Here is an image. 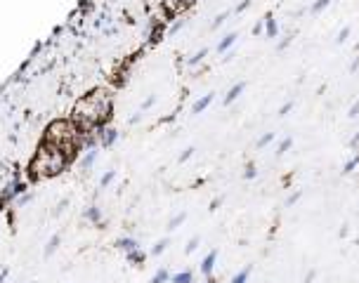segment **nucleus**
Returning <instances> with one entry per match:
<instances>
[{"instance_id":"16","label":"nucleus","mask_w":359,"mask_h":283,"mask_svg":"<svg viewBox=\"0 0 359 283\" xmlns=\"http://www.w3.org/2000/svg\"><path fill=\"white\" fill-rule=\"evenodd\" d=\"M85 217H87V220H90L93 224H102V210H100L97 206H90V208H87V210H85Z\"/></svg>"},{"instance_id":"13","label":"nucleus","mask_w":359,"mask_h":283,"mask_svg":"<svg viewBox=\"0 0 359 283\" xmlns=\"http://www.w3.org/2000/svg\"><path fill=\"white\" fill-rule=\"evenodd\" d=\"M168 245H170V238H168V236L161 238V241H156V243H154V248H151V255H154V257L163 255L165 250H168Z\"/></svg>"},{"instance_id":"43","label":"nucleus","mask_w":359,"mask_h":283,"mask_svg":"<svg viewBox=\"0 0 359 283\" xmlns=\"http://www.w3.org/2000/svg\"><path fill=\"white\" fill-rule=\"evenodd\" d=\"M66 206H69V199H62V201H59V206H57V213H62Z\"/></svg>"},{"instance_id":"33","label":"nucleus","mask_w":359,"mask_h":283,"mask_svg":"<svg viewBox=\"0 0 359 283\" xmlns=\"http://www.w3.org/2000/svg\"><path fill=\"white\" fill-rule=\"evenodd\" d=\"M262 33H265V19H260V22L253 26V36H255V38H260Z\"/></svg>"},{"instance_id":"36","label":"nucleus","mask_w":359,"mask_h":283,"mask_svg":"<svg viewBox=\"0 0 359 283\" xmlns=\"http://www.w3.org/2000/svg\"><path fill=\"white\" fill-rule=\"evenodd\" d=\"M347 116H350V118H359V100L350 107V114H347Z\"/></svg>"},{"instance_id":"30","label":"nucleus","mask_w":359,"mask_h":283,"mask_svg":"<svg viewBox=\"0 0 359 283\" xmlns=\"http://www.w3.org/2000/svg\"><path fill=\"white\" fill-rule=\"evenodd\" d=\"M154 104H156V95H149L147 100H144V102H142V104H140V111H142V114H144V111H147V109H151V107H154Z\"/></svg>"},{"instance_id":"26","label":"nucleus","mask_w":359,"mask_h":283,"mask_svg":"<svg viewBox=\"0 0 359 283\" xmlns=\"http://www.w3.org/2000/svg\"><path fill=\"white\" fill-rule=\"evenodd\" d=\"M255 177H258V168H255V163H248V165H246V172H243V179H255Z\"/></svg>"},{"instance_id":"10","label":"nucleus","mask_w":359,"mask_h":283,"mask_svg":"<svg viewBox=\"0 0 359 283\" xmlns=\"http://www.w3.org/2000/svg\"><path fill=\"white\" fill-rule=\"evenodd\" d=\"M236 38H239L236 33H227L225 38L218 43V54H227V52H229V50H232V45L236 43Z\"/></svg>"},{"instance_id":"38","label":"nucleus","mask_w":359,"mask_h":283,"mask_svg":"<svg viewBox=\"0 0 359 283\" xmlns=\"http://www.w3.org/2000/svg\"><path fill=\"white\" fill-rule=\"evenodd\" d=\"M357 146H359V130L354 132V137L350 139V149H357Z\"/></svg>"},{"instance_id":"5","label":"nucleus","mask_w":359,"mask_h":283,"mask_svg":"<svg viewBox=\"0 0 359 283\" xmlns=\"http://www.w3.org/2000/svg\"><path fill=\"white\" fill-rule=\"evenodd\" d=\"M215 262H218V250H211V253L206 255L201 260V274L206 278H211L213 276V269H215Z\"/></svg>"},{"instance_id":"25","label":"nucleus","mask_w":359,"mask_h":283,"mask_svg":"<svg viewBox=\"0 0 359 283\" xmlns=\"http://www.w3.org/2000/svg\"><path fill=\"white\" fill-rule=\"evenodd\" d=\"M350 33H352V29H350V26H343V29L338 31V36H336V43H338V45H343L345 40L350 38Z\"/></svg>"},{"instance_id":"23","label":"nucleus","mask_w":359,"mask_h":283,"mask_svg":"<svg viewBox=\"0 0 359 283\" xmlns=\"http://www.w3.org/2000/svg\"><path fill=\"white\" fill-rule=\"evenodd\" d=\"M199 243H201V236H192L187 241V245H185V255H192L199 248Z\"/></svg>"},{"instance_id":"14","label":"nucleus","mask_w":359,"mask_h":283,"mask_svg":"<svg viewBox=\"0 0 359 283\" xmlns=\"http://www.w3.org/2000/svg\"><path fill=\"white\" fill-rule=\"evenodd\" d=\"M185 220H187V213H177V215H172V217H170V222H168V231L180 229V227L185 224Z\"/></svg>"},{"instance_id":"19","label":"nucleus","mask_w":359,"mask_h":283,"mask_svg":"<svg viewBox=\"0 0 359 283\" xmlns=\"http://www.w3.org/2000/svg\"><path fill=\"white\" fill-rule=\"evenodd\" d=\"M95 158H97V149H90V151L83 156V161H80V168H83V170H90V165L95 163Z\"/></svg>"},{"instance_id":"17","label":"nucleus","mask_w":359,"mask_h":283,"mask_svg":"<svg viewBox=\"0 0 359 283\" xmlns=\"http://www.w3.org/2000/svg\"><path fill=\"white\" fill-rule=\"evenodd\" d=\"M206 57H208V47H201L199 52L192 54V57L187 59V66H196V64H201V61L206 59Z\"/></svg>"},{"instance_id":"12","label":"nucleus","mask_w":359,"mask_h":283,"mask_svg":"<svg viewBox=\"0 0 359 283\" xmlns=\"http://www.w3.org/2000/svg\"><path fill=\"white\" fill-rule=\"evenodd\" d=\"M170 283H194V274L185 269V271H177V274L170 276Z\"/></svg>"},{"instance_id":"6","label":"nucleus","mask_w":359,"mask_h":283,"mask_svg":"<svg viewBox=\"0 0 359 283\" xmlns=\"http://www.w3.org/2000/svg\"><path fill=\"white\" fill-rule=\"evenodd\" d=\"M213 100H215V92H208V95L199 97V100L192 104V114H203V111H206V109L213 104Z\"/></svg>"},{"instance_id":"47","label":"nucleus","mask_w":359,"mask_h":283,"mask_svg":"<svg viewBox=\"0 0 359 283\" xmlns=\"http://www.w3.org/2000/svg\"><path fill=\"white\" fill-rule=\"evenodd\" d=\"M206 283H208V281H206Z\"/></svg>"},{"instance_id":"1","label":"nucleus","mask_w":359,"mask_h":283,"mask_svg":"<svg viewBox=\"0 0 359 283\" xmlns=\"http://www.w3.org/2000/svg\"><path fill=\"white\" fill-rule=\"evenodd\" d=\"M111 116V100L104 90H93L73 107V121L80 130H102Z\"/></svg>"},{"instance_id":"29","label":"nucleus","mask_w":359,"mask_h":283,"mask_svg":"<svg viewBox=\"0 0 359 283\" xmlns=\"http://www.w3.org/2000/svg\"><path fill=\"white\" fill-rule=\"evenodd\" d=\"M194 151H196L194 146H187V149H185V151H182V153H180V156H177V161H180V163H187L189 158L194 156Z\"/></svg>"},{"instance_id":"11","label":"nucleus","mask_w":359,"mask_h":283,"mask_svg":"<svg viewBox=\"0 0 359 283\" xmlns=\"http://www.w3.org/2000/svg\"><path fill=\"white\" fill-rule=\"evenodd\" d=\"M59 243H62V236H59V234H52L50 241H47V245H45V250H43V255H45V257H52L55 250L59 248Z\"/></svg>"},{"instance_id":"46","label":"nucleus","mask_w":359,"mask_h":283,"mask_svg":"<svg viewBox=\"0 0 359 283\" xmlns=\"http://www.w3.org/2000/svg\"><path fill=\"white\" fill-rule=\"evenodd\" d=\"M357 215H359V210H357Z\"/></svg>"},{"instance_id":"32","label":"nucleus","mask_w":359,"mask_h":283,"mask_svg":"<svg viewBox=\"0 0 359 283\" xmlns=\"http://www.w3.org/2000/svg\"><path fill=\"white\" fill-rule=\"evenodd\" d=\"M300 196H303V192H300V189H298V192H293L289 196V199H286V208H291V206H296L298 201H300Z\"/></svg>"},{"instance_id":"15","label":"nucleus","mask_w":359,"mask_h":283,"mask_svg":"<svg viewBox=\"0 0 359 283\" xmlns=\"http://www.w3.org/2000/svg\"><path fill=\"white\" fill-rule=\"evenodd\" d=\"M250 274H253V264H248V267H243L239 274L232 278L229 283H248V278H250Z\"/></svg>"},{"instance_id":"42","label":"nucleus","mask_w":359,"mask_h":283,"mask_svg":"<svg viewBox=\"0 0 359 283\" xmlns=\"http://www.w3.org/2000/svg\"><path fill=\"white\" fill-rule=\"evenodd\" d=\"M357 71H359V57L350 64V73H357Z\"/></svg>"},{"instance_id":"44","label":"nucleus","mask_w":359,"mask_h":283,"mask_svg":"<svg viewBox=\"0 0 359 283\" xmlns=\"http://www.w3.org/2000/svg\"><path fill=\"white\" fill-rule=\"evenodd\" d=\"M5 278H8V269H3V274H0V283H5Z\"/></svg>"},{"instance_id":"22","label":"nucleus","mask_w":359,"mask_h":283,"mask_svg":"<svg viewBox=\"0 0 359 283\" xmlns=\"http://www.w3.org/2000/svg\"><path fill=\"white\" fill-rule=\"evenodd\" d=\"M114 177H116V170H107V172L100 177V186H102V189H107V186L114 182Z\"/></svg>"},{"instance_id":"27","label":"nucleus","mask_w":359,"mask_h":283,"mask_svg":"<svg viewBox=\"0 0 359 283\" xmlns=\"http://www.w3.org/2000/svg\"><path fill=\"white\" fill-rule=\"evenodd\" d=\"M293 38H296V36H293V33H289V36H286V38H281L279 43H277V52H284V50H286V47H289L291 43H293Z\"/></svg>"},{"instance_id":"2","label":"nucleus","mask_w":359,"mask_h":283,"mask_svg":"<svg viewBox=\"0 0 359 283\" xmlns=\"http://www.w3.org/2000/svg\"><path fill=\"white\" fill-rule=\"evenodd\" d=\"M71 156H66L64 149L59 146H52L47 149V142L43 144V149H38L36 158L31 163V175L33 177H55L59 172H64V168L69 165Z\"/></svg>"},{"instance_id":"28","label":"nucleus","mask_w":359,"mask_h":283,"mask_svg":"<svg viewBox=\"0 0 359 283\" xmlns=\"http://www.w3.org/2000/svg\"><path fill=\"white\" fill-rule=\"evenodd\" d=\"M293 107H296V102H293V100L284 102V104H281V107H279V111H277V114H279V116H289L291 111H293Z\"/></svg>"},{"instance_id":"4","label":"nucleus","mask_w":359,"mask_h":283,"mask_svg":"<svg viewBox=\"0 0 359 283\" xmlns=\"http://www.w3.org/2000/svg\"><path fill=\"white\" fill-rule=\"evenodd\" d=\"M100 146L102 149H109V146L116 144V139H118V130H114V128H102L100 132Z\"/></svg>"},{"instance_id":"40","label":"nucleus","mask_w":359,"mask_h":283,"mask_svg":"<svg viewBox=\"0 0 359 283\" xmlns=\"http://www.w3.org/2000/svg\"><path fill=\"white\" fill-rule=\"evenodd\" d=\"M220 206H222V196H220V199H213V201H211V210H218Z\"/></svg>"},{"instance_id":"7","label":"nucleus","mask_w":359,"mask_h":283,"mask_svg":"<svg viewBox=\"0 0 359 283\" xmlns=\"http://www.w3.org/2000/svg\"><path fill=\"white\" fill-rule=\"evenodd\" d=\"M279 36V26H277V19H274L272 12L265 15V38H277Z\"/></svg>"},{"instance_id":"18","label":"nucleus","mask_w":359,"mask_h":283,"mask_svg":"<svg viewBox=\"0 0 359 283\" xmlns=\"http://www.w3.org/2000/svg\"><path fill=\"white\" fill-rule=\"evenodd\" d=\"M149 283H170V271H168V269H158L156 274L151 276Z\"/></svg>"},{"instance_id":"37","label":"nucleus","mask_w":359,"mask_h":283,"mask_svg":"<svg viewBox=\"0 0 359 283\" xmlns=\"http://www.w3.org/2000/svg\"><path fill=\"white\" fill-rule=\"evenodd\" d=\"M31 199H33L31 194H24V196H19V201H17V206H19V208H22V206H26V203H29Z\"/></svg>"},{"instance_id":"34","label":"nucleus","mask_w":359,"mask_h":283,"mask_svg":"<svg viewBox=\"0 0 359 283\" xmlns=\"http://www.w3.org/2000/svg\"><path fill=\"white\" fill-rule=\"evenodd\" d=\"M250 3H253V0H243V3H239V5L234 8V12H236V15H241V12H246V10L250 8Z\"/></svg>"},{"instance_id":"20","label":"nucleus","mask_w":359,"mask_h":283,"mask_svg":"<svg viewBox=\"0 0 359 283\" xmlns=\"http://www.w3.org/2000/svg\"><path fill=\"white\" fill-rule=\"evenodd\" d=\"M331 3H333V0H314L312 8H310V12H312V15H319V12H324V10L331 5Z\"/></svg>"},{"instance_id":"45","label":"nucleus","mask_w":359,"mask_h":283,"mask_svg":"<svg viewBox=\"0 0 359 283\" xmlns=\"http://www.w3.org/2000/svg\"><path fill=\"white\" fill-rule=\"evenodd\" d=\"M31 283H36V281H31Z\"/></svg>"},{"instance_id":"39","label":"nucleus","mask_w":359,"mask_h":283,"mask_svg":"<svg viewBox=\"0 0 359 283\" xmlns=\"http://www.w3.org/2000/svg\"><path fill=\"white\" fill-rule=\"evenodd\" d=\"M182 26H185V19H180V22H175V24H172V29H170V33H177V31L182 29Z\"/></svg>"},{"instance_id":"35","label":"nucleus","mask_w":359,"mask_h":283,"mask_svg":"<svg viewBox=\"0 0 359 283\" xmlns=\"http://www.w3.org/2000/svg\"><path fill=\"white\" fill-rule=\"evenodd\" d=\"M314 278H317V269H307V274H305L303 283H312Z\"/></svg>"},{"instance_id":"31","label":"nucleus","mask_w":359,"mask_h":283,"mask_svg":"<svg viewBox=\"0 0 359 283\" xmlns=\"http://www.w3.org/2000/svg\"><path fill=\"white\" fill-rule=\"evenodd\" d=\"M227 17H229V12H220V15L215 17V22L211 24V29H220V26L227 22Z\"/></svg>"},{"instance_id":"21","label":"nucleus","mask_w":359,"mask_h":283,"mask_svg":"<svg viewBox=\"0 0 359 283\" xmlns=\"http://www.w3.org/2000/svg\"><path fill=\"white\" fill-rule=\"evenodd\" d=\"M291 146H293V137H284L279 142V146H277V151H274V153H277V156H284V153L289 151Z\"/></svg>"},{"instance_id":"41","label":"nucleus","mask_w":359,"mask_h":283,"mask_svg":"<svg viewBox=\"0 0 359 283\" xmlns=\"http://www.w3.org/2000/svg\"><path fill=\"white\" fill-rule=\"evenodd\" d=\"M347 234H350V224H343L340 227V238H347Z\"/></svg>"},{"instance_id":"8","label":"nucleus","mask_w":359,"mask_h":283,"mask_svg":"<svg viewBox=\"0 0 359 283\" xmlns=\"http://www.w3.org/2000/svg\"><path fill=\"white\" fill-rule=\"evenodd\" d=\"M125 262H128V264H133V267H144V262H147V253H142L140 248L133 250V253H125Z\"/></svg>"},{"instance_id":"3","label":"nucleus","mask_w":359,"mask_h":283,"mask_svg":"<svg viewBox=\"0 0 359 283\" xmlns=\"http://www.w3.org/2000/svg\"><path fill=\"white\" fill-rule=\"evenodd\" d=\"M243 90H246V80H239L236 85H232V87H229V92L225 95L222 104H225V107H232V104H234V102L243 95Z\"/></svg>"},{"instance_id":"9","label":"nucleus","mask_w":359,"mask_h":283,"mask_svg":"<svg viewBox=\"0 0 359 283\" xmlns=\"http://www.w3.org/2000/svg\"><path fill=\"white\" fill-rule=\"evenodd\" d=\"M116 248L118 250H123V253H133V250L140 248V243H137V238L125 236V238H116Z\"/></svg>"},{"instance_id":"24","label":"nucleus","mask_w":359,"mask_h":283,"mask_svg":"<svg viewBox=\"0 0 359 283\" xmlns=\"http://www.w3.org/2000/svg\"><path fill=\"white\" fill-rule=\"evenodd\" d=\"M274 137H277L274 132H265V135H262V137L255 142V146H258V149H265L267 144H272V142H274Z\"/></svg>"}]
</instances>
